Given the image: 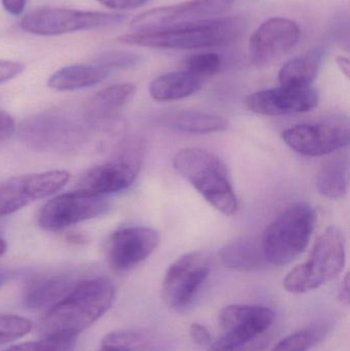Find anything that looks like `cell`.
I'll return each mask as SVG.
<instances>
[{
  "label": "cell",
  "mask_w": 350,
  "mask_h": 351,
  "mask_svg": "<svg viewBox=\"0 0 350 351\" xmlns=\"http://www.w3.org/2000/svg\"><path fill=\"white\" fill-rule=\"evenodd\" d=\"M162 123L171 129L193 135L220 133L228 129V121L213 113L199 110H181L168 113Z\"/></svg>",
  "instance_id": "cell-22"
},
{
  "label": "cell",
  "mask_w": 350,
  "mask_h": 351,
  "mask_svg": "<svg viewBox=\"0 0 350 351\" xmlns=\"http://www.w3.org/2000/svg\"><path fill=\"white\" fill-rule=\"evenodd\" d=\"M100 351H121V350H115V348H105V346H102V348H101Z\"/></svg>",
  "instance_id": "cell-42"
},
{
  "label": "cell",
  "mask_w": 350,
  "mask_h": 351,
  "mask_svg": "<svg viewBox=\"0 0 350 351\" xmlns=\"http://www.w3.org/2000/svg\"><path fill=\"white\" fill-rule=\"evenodd\" d=\"M16 131V121L12 115L0 110V142L5 141Z\"/></svg>",
  "instance_id": "cell-35"
},
{
  "label": "cell",
  "mask_w": 350,
  "mask_h": 351,
  "mask_svg": "<svg viewBox=\"0 0 350 351\" xmlns=\"http://www.w3.org/2000/svg\"><path fill=\"white\" fill-rule=\"evenodd\" d=\"M275 313L259 305H228L219 322L223 336L208 351H259L266 346V332L275 323Z\"/></svg>",
  "instance_id": "cell-7"
},
{
  "label": "cell",
  "mask_w": 350,
  "mask_h": 351,
  "mask_svg": "<svg viewBox=\"0 0 350 351\" xmlns=\"http://www.w3.org/2000/svg\"><path fill=\"white\" fill-rule=\"evenodd\" d=\"M219 257L225 267L240 272L260 271L269 264L261 239L254 237L230 241L220 249Z\"/></svg>",
  "instance_id": "cell-18"
},
{
  "label": "cell",
  "mask_w": 350,
  "mask_h": 351,
  "mask_svg": "<svg viewBox=\"0 0 350 351\" xmlns=\"http://www.w3.org/2000/svg\"><path fill=\"white\" fill-rule=\"evenodd\" d=\"M102 346L121 351H152L155 348L153 337L141 330H117L107 334Z\"/></svg>",
  "instance_id": "cell-26"
},
{
  "label": "cell",
  "mask_w": 350,
  "mask_h": 351,
  "mask_svg": "<svg viewBox=\"0 0 350 351\" xmlns=\"http://www.w3.org/2000/svg\"><path fill=\"white\" fill-rule=\"evenodd\" d=\"M320 333L316 330H302L284 338L273 351H310L316 343Z\"/></svg>",
  "instance_id": "cell-32"
},
{
  "label": "cell",
  "mask_w": 350,
  "mask_h": 351,
  "mask_svg": "<svg viewBox=\"0 0 350 351\" xmlns=\"http://www.w3.org/2000/svg\"><path fill=\"white\" fill-rule=\"evenodd\" d=\"M301 30L295 21L271 18L251 35L249 57L257 67L269 65L289 53L299 41Z\"/></svg>",
  "instance_id": "cell-13"
},
{
  "label": "cell",
  "mask_w": 350,
  "mask_h": 351,
  "mask_svg": "<svg viewBox=\"0 0 350 351\" xmlns=\"http://www.w3.org/2000/svg\"><path fill=\"white\" fill-rule=\"evenodd\" d=\"M322 59V49H314L289 60L279 69V84L287 88H308L318 76Z\"/></svg>",
  "instance_id": "cell-23"
},
{
  "label": "cell",
  "mask_w": 350,
  "mask_h": 351,
  "mask_svg": "<svg viewBox=\"0 0 350 351\" xmlns=\"http://www.w3.org/2000/svg\"><path fill=\"white\" fill-rule=\"evenodd\" d=\"M32 323L20 315H0V344L10 343L24 337L32 330Z\"/></svg>",
  "instance_id": "cell-30"
},
{
  "label": "cell",
  "mask_w": 350,
  "mask_h": 351,
  "mask_svg": "<svg viewBox=\"0 0 350 351\" xmlns=\"http://www.w3.org/2000/svg\"><path fill=\"white\" fill-rule=\"evenodd\" d=\"M115 287L109 278H80L59 302L49 307L41 319L43 336H73L90 328L112 306Z\"/></svg>",
  "instance_id": "cell-1"
},
{
  "label": "cell",
  "mask_w": 350,
  "mask_h": 351,
  "mask_svg": "<svg viewBox=\"0 0 350 351\" xmlns=\"http://www.w3.org/2000/svg\"><path fill=\"white\" fill-rule=\"evenodd\" d=\"M242 30L240 18L222 16L164 30L129 33L119 36L117 43L160 49H207L232 43L240 36Z\"/></svg>",
  "instance_id": "cell-2"
},
{
  "label": "cell",
  "mask_w": 350,
  "mask_h": 351,
  "mask_svg": "<svg viewBox=\"0 0 350 351\" xmlns=\"http://www.w3.org/2000/svg\"><path fill=\"white\" fill-rule=\"evenodd\" d=\"M4 10L12 16H21L27 5V0H1Z\"/></svg>",
  "instance_id": "cell-37"
},
{
  "label": "cell",
  "mask_w": 350,
  "mask_h": 351,
  "mask_svg": "<svg viewBox=\"0 0 350 351\" xmlns=\"http://www.w3.org/2000/svg\"><path fill=\"white\" fill-rule=\"evenodd\" d=\"M318 193L329 199L345 197L349 188V162L345 156H335L324 162L316 175Z\"/></svg>",
  "instance_id": "cell-24"
},
{
  "label": "cell",
  "mask_w": 350,
  "mask_h": 351,
  "mask_svg": "<svg viewBox=\"0 0 350 351\" xmlns=\"http://www.w3.org/2000/svg\"><path fill=\"white\" fill-rule=\"evenodd\" d=\"M222 60L216 53H201L191 56L185 61V70L197 77H210L221 69Z\"/></svg>",
  "instance_id": "cell-29"
},
{
  "label": "cell",
  "mask_w": 350,
  "mask_h": 351,
  "mask_svg": "<svg viewBox=\"0 0 350 351\" xmlns=\"http://www.w3.org/2000/svg\"><path fill=\"white\" fill-rule=\"evenodd\" d=\"M189 334L193 341L199 346H209L212 342L211 334L203 326L199 324H192L189 329Z\"/></svg>",
  "instance_id": "cell-36"
},
{
  "label": "cell",
  "mask_w": 350,
  "mask_h": 351,
  "mask_svg": "<svg viewBox=\"0 0 350 351\" xmlns=\"http://www.w3.org/2000/svg\"><path fill=\"white\" fill-rule=\"evenodd\" d=\"M349 274H347L345 278H343L340 290H339V299H340L341 302L349 304Z\"/></svg>",
  "instance_id": "cell-38"
},
{
  "label": "cell",
  "mask_w": 350,
  "mask_h": 351,
  "mask_svg": "<svg viewBox=\"0 0 350 351\" xmlns=\"http://www.w3.org/2000/svg\"><path fill=\"white\" fill-rule=\"evenodd\" d=\"M6 249H8V243L4 241L3 239L0 237V256L3 255L6 252Z\"/></svg>",
  "instance_id": "cell-41"
},
{
  "label": "cell",
  "mask_w": 350,
  "mask_h": 351,
  "mask_svg": "<svg viewBox=\"0 0 350 351\" xmlns=\"http://www.w3.org/2000/svg\"><path fill=\"white\" fill-rule=\"evenodd\" d=\"M143 162L141 142L131 141L108 162L92 167L78 181L76 190L106 196L127 189L137 179Z\"/></svg>",
  "instance_id": "cell-9"
},
{
  "label": "cell",
  "mask_w": 350,
  "mask_h": 351,
  "mask_svg": "<svg viewBox=\"0 0 350 351\" xmlns=\"http://www.w3.org/2000/svg\"><path fill=\"white\" fill-rule=\"evenodd\" d=\"M24 64L14 61H0V84L14 80L24 71Z\"/></svg>",
  "instance_id": "cell-33"
},
{
  "label": "cell",
  "mask_w": 350,
  "mask_h": 351,
  "mask_svg": "<svg viewBox=\"0 0 350 351\" xmlns=\"http://www.w3.org/2000/svg\"><path fill=\"white\" fill-rule=\"evenodd\" d=\"M201 86V78L182 70L154 78L149 84V94L158 102H172L192 96Z\"/></svg>",
  "instance_id": "cell-21"
},
{
  "label": "cell",
  "mask_w": 350,
  "mask_h": 351,
  "mask_svg": "<svg viewBox=\"0 0 350 351\" xmlns=\"http://www.w3.org/2000/svg\"><path fill=\"white\" fill-rule=\"evenodd\" d=\"M316 223V210L306 202H298L284 210L261 237L268 263L285 266L301 255L310 243Z\"/></svg>",
  "instance_id": "cell-6"
},
{
  "label": "cell",
  "mask_w": 350,
  "mask_h": 351,
  "mask_svg": "<svg viewBox=\"0 0 350 351\" xmlns=\"http://www.w3.org/2000/svg\"><path fill=\"white\" fill-rule=\"evenodd\" d=\"M71 175L67 171H47L25 176L27 190L31 199L49 197L65 187Z\"/></svg>",
  "instance_id": "cell-25"
},
{
  "label": "cell",
  "mask_w": 350,
  "mask_h": 351,
  "mask_svg": "<svg viewBox=\"0 0 350 351\" xmlns=\"http://www.w3.org/2000/svg\"><path fill=\"white\" fill-rule=\"evenodd\" d=\"M282 139L292 150L305 156H325L349 145V127L334 123H302L286 129Z\"/></svg>",
  "instance_id": "cell-14"
},
{
  "label": "cell",
  "mask_w": 350,
  "mask_h": 351,
  "mask_svg": "<svg viewBox=\"0 0 350 351\" xmlns=\"http://www.w3.org/2000/svg\"><path fill=\"white\" fill-rule=\"evenodd\" d=\"M110 71L98 64H75L55 71L47 86L58 92H70L90 88L104 82Z\"/></svg>",
  "instance_id": "cell-20"
},
{
  "label": "cell",
  "mask_w": 350,
  "mask_h": 351,
  "mask_svg": "<svg viewBox=\"0 0 350 351\" xmlns=\"http://www.w3.org/2000/svg\"><path fill=\"white\" fill-rule=\"evenodd\" d=\"M75 346L73 336H45L43 339L10 346L4 351H74Z\"/></svg>",
  "instance_id": "cell-28"
},
{
  "label": "cell",
  "mask_w": 350,
  "mask_h": 351,
  "mask_svg": "<svg viewBox=\"0 0 350 351\" xmlns=\"http://www.w3.org/2000/svg\"><path fill=\"white\" fill-rule=\"evenodd\" d=\"M211 272L209 256L190 252L175 260L164 274L162 297L168 307L183 309L199 294Z\"/></svg>",
  "instance_id": "cell-11"
},
{
  "label": "cell",
  "mask_w": 350,
  "mask_h": 351,
  "mask_svg": "<svg viewBox=\"0 0 350 351\" xmlns=\"http://www.w3.org/2000/svg\"><path fill=\"white\" fill-rule=\"evenodd\" d=\"M337 67L339 68L342 74H345V77L349 78L350 76V63L349 58L345 56H338L336 58Z\"/></svg>",
  "instance_id": "cell-39"
},
{
  "label": "cell",
  "mask_w": 350,
  "mask_h": 351,
  "mask_svg": "<svg viewBox=\"0 0 350 351\" xmlns=\"http://www.w3.org/2000/svg\"><path fill=\"white\" fill-rule=\"evenodd\" d=\"M158 231L146 226L123 227L109 237L108 259L116 271H127L152 255L160 245Z\"/></svg>",
  "instance_id": "cell-15"
},
{
  "label": "cell",
  "mask_w": 350,
  "mask_h": 351,
  "mask_svg": "<svg viewBox=\"0 0 350 351\" xmlns=\"http://www.w3.org/2000/svg\"><path fill=\"white\" fill-rule=\"evenodd\" d=\"M94 129L84 115L49 110L25 119L18 127V137L32 149L69 154L82 152L88 145Z\"/></svg>",
  "instance_id": "cell-4"
},
{
  "label": "cell",
  "mask_w": 350,
  "mask_h": 351,
  "mask_svg": "<svg viewBox=\"0 0 350 351\" xmlns=\"http://www.w3.org/2000/svg\"><path fill=\"white\" fill-rule=\"evenodd\" d=\"M127 20L123 14L86 12L64 8H39L21 20L25 32L38 36H58L79 31L99 30L118 26Z\"/></svg>",
  "instance_id": "cell-8"
},
{
  "label": "cell",
  "mask_w": 350,
  "mask_h": 351,
  "mask_svg": "<svg viewBox=\"0 0 350 351\" xmlns=\"http://www.w3.org/2000/svg\"><path fill=\"white\" fill-rule=\"evenodd\" d=\"M234 0H187L138 14L129 23L134 32L164 30L222 18L232 10Z\"/></svg>",
  "instance_id": "cell-10"
},
{
  "label": "cell",
  "mask_w": 350,
  "mask_h": 351,
  "mask_svg": "<svg viewBox=\"0 0 350 351\" xmlns=\"http://www.w3.org/2000/svg\"><path fill=\"white\" fill-rule=\"evenodd\" d=\"M31 202L25 176L10 178L0 184V217L14 214Z\"/></svg>",
  "instance_id": "cell-27"
},
{
  "label": "cell",
  "mask_w": 350,
  "mask_h": 351,
  "mask_svg": "<svg viewBox=\"0 0 350 351\" xmlns=\"http://www.w3.org/2000/svg\"><path fill=\"white\" fill-rule=\"evenodd\" d=\"M141 62L138 53L127 51H106L96 58L95 63L106 68L109 71L114 69H131Z\"/></svg>",
  "instance_id": "cell-31"
},
{
  "label": "cell",
  "mask_w": 350,
  "mask_h": 351,
  "mask_svg": "<svg viewBox=\"0 0 350 351\" xmlns=\"http://www.w3.org/2000/svg\"><path fill=\"white\" fill-rule=\"evenodd\" d=\"M347 261V243L342 231L330 226L314 243L310 257L294 267L284 280V288L304 294L324 286L342 272Z\"/></svg>",
  "instance_id": "cell-5"
},
{
  "label": "cell",
  "mask_w": 350,
  "mask_h": 351,
  "mask_svg": "<svg viewBox=\"0 0 350 351\" xmlns=\"http://www.w3.org/2000/svg\"><path fill=\"white\" fill-rule=\"evenodd\" d=\"M173 166L224 216L232 217L238 212V197L229 172L219 156L201 148H183L175 154Z\"/></svg>",
  "instance_id": "cell-3"
},
{
  "label": "cell",
  "mask_w": 350,
  "mask_h": 351,
  "mask_svg": "<svg viewBox=\"0 0 350 351\" xmlns=\"http://www.w3.org/2000/svg\"><path fill=\"white\" fill-rule=\"evenodd\" d=\"M135 93L136 86L131 82L107 86L88 101L82 115L92 127L107 125L129 102Z\"/></svg>",
  "instance_id": "cell-17"
},
{
  "label": "cell",
  "mask_w": 350,
  "mask_h": 351,
  "mask_svg": "<svg viewBox=\"0 0 350 351\" xmlns=\"http://www.w3.org/2000/svg\"><path fill=\"white\" fill-rule=\"evenodd\" d=\"M73 274H51L29 282L24 293V305L28 309L51 307L72 290L79 280Z\"/></svg>",
  "instance_id": "cell-19"
},
{
  "label": "cell",
  "mask_w": 350,
  "mask_h": 351,
  "mask_svg": "<svg viewBox=\"0 0 350 351\" xmlns=\"http://www.w3.org/2000/svg\"><path fill=\"white\" fill-rule=\"evenodd\" d=\"M109 208L110 202L106 196L76 190L47 202L39 212V226L47 231L63 230L77 223L102 216Z\"/></svg>",
  "instance_id": "cell-12"
},
{
  "label": "cell",
  "mask_w": 350,
  "mask_h": 351,
  "mask_svg": "<svg viewBox=\"0 0 350 351\" xmlns=\"http://www.w3.org/2000/svg\"><path fill=\"white\" fill-rule=\"evenodd\" d=\"M12 272L10 270L2 269L0 268V287L3 286L8 280L12 278Z\"/></svg>",
  "instance_id": "cell-40"
},
{
  "label": "cell",
  "mask_w": 350,
  "mask_h": 351,
  "mask_svg": "<svg viewBox=\"0 0 350 351\" xmlns=\"http://www.w3.org/2000/svg\"><path fill=\"white\" fill-rule=\"evenodd\" d=\"M97 1L110 10H127L141 8L147 4L150 0H97Z\"/></svg>",
  "instance_id": "cell-34"
},
{
  "label": "cell",
  "mask_w": 350,
  "mask_h": 351,
  "mask_svg": "<svg viewBox=\"0 0 350 351\" xmlns=\"http://www.w3.org/2000/svg\"><path fill=\"white\" fill-rule=\"evenodd\" d=\"M320 102V96L316 88H279L259 90L246 99L249 110L265 117L297 114L310 112Z\"/></svg>",
  "instance_id": "cell-16"
}]
</instances>
